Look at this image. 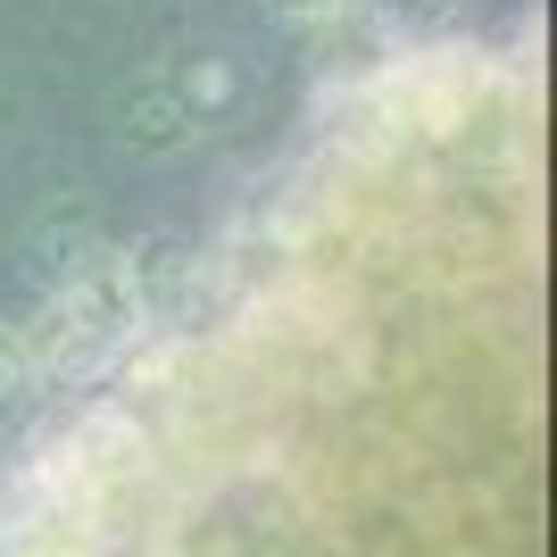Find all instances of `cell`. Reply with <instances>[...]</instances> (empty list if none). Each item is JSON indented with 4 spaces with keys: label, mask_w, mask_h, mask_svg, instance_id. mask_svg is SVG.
<instances>
[{
    "label": "cell",
    "mask_w": 557,
    "mask_h": 557,
    "mask_svg": "<svg viewBox=\"0 0 557 557\" xmlns=\"http://www.w3.org/2000/svg\"><path fill=\"white\" fill-rule=\"evenodd\" d=\"M141 325H150V308H141V283H134V267H125V250L67 258V275L50 283V300L34 308V325H17L34 392H42V383H100V374L141 342Z\"/></svg>",
    "instance_id": "1"
},
{
    "label": "cell",
    "mask_w": 557,
    "mask_h": 557,
    "mask_svg": "<svg viewBox=\"0 0 557 557\" xmlns=\"http://www.w3.org/2000/svg\"><path fill=\"white\" fill-rule=\"evenodd\" d=\"M116 150H134V159H175V150H191L200 141V125L184 116V100H175V84H166V67H141L116 84Z\"/></svg>",
    "instance_id": "2"
},
{
    "label": "cell",
    "mask_w": 557,
    "mask_h": 557,
    "mask_svg": "<svg viewBox=\"0 0 557 557\" xmlns=\"http://www.w3.org/2000/svg\"><path fill=\"white\" fill-rule=\"evenodd\" d=\"M166 84H175V100H184V116L200 134L225 125V116L250 100V75H242V59H225V50H184V59H166Z\"/></svg>",
    "instance_id": "3"
},
{
    "label": "cell",
    "mask_w": 557,
    "mask_h": 557,
    "mask_svg": "<svg viewBox=\"0 0 557 557\" xmlns=\"http://www.w3.org/2000/svg\"><path fill=\"white\" fill-rule=\"evenodd\" d=\"M25 399H34V367H25L17 325H0V424H17V417H25Z\"/></svg>",
    "instance_id": "4"
},
{
    "label": "cell",
    "mask_w": 557,
    "mask_h": 557,
    "mask_svg": "<svg viewBox=\"0 0 557 557\" xmlns=\"http://www.w3.org/2000/svg\"><path fill=\"white\" fill-rule=\"evenodd\" d=\"M258 9H275V17H342V9H349V0H258Z\"/></svg>",
    "instance_id": "5"
},
{
    "label": "cell",
    "mask_w": 557,
    "mask_h": 557,
    "mask_svg": "<svg viewBox=\"0 0 557 557\" xmlns=\"http://www.w3.org/2000/svg\"><path fill=\"white\" fill-rule=\"evenodd\" d=\"M399 9H449V0H399Z\"/></svg>",
    "instance_id": "6"
}]
</instances>
